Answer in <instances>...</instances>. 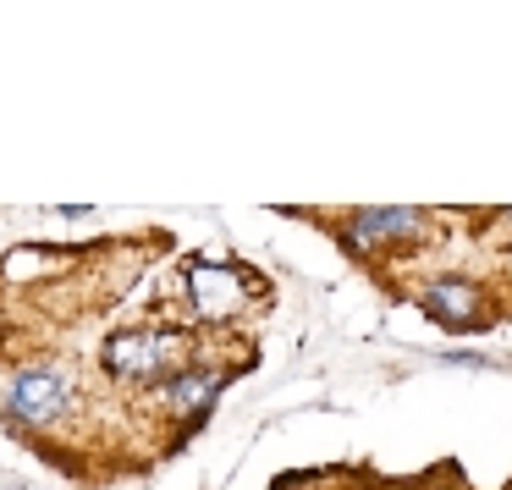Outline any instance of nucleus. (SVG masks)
Segmentation results:
<instances>
[{"mask_svg":"<svg viewBox=\"0 0 512 490\" xmlns=\"http://www.w3.org/2000/svg\"><path fill=\"white\" fill-rule=\"evenodd\" d=\"M182 358H188V336L182 331H122L105 342V369L116 380H133V386L171 380L182 369Z\"/></svg>","mask_w":512,"mask_h":490,"instance_id":"f257e3e1","label":"nucleus"},{"mask_svg":"<svg viewBox=\"0 0 512 490\" xmlns=\"http://www.w3.org/2000/svg\"><path fill=\"white\" fill-rule=\"evenodd\" d=\"M67 408H72V380L50 364L23 369V375H12V386H6V413H17L23 424H56Z\"/></svg>","mask_w":512,"mask_h":490,"instance_id":"f03ea898","label":"nucleus"},{"mask_svg":"<svg viewBox=\"0 0 512 490\" xmlns=\"http://www.w3.org/2000/svg\"><path fill=\"white\" fill-rule=\"evenodd\" d=\"M188 287H193V303H199V314H210V320H221V314H237L243 309V276L237 270H221V265H188Z\"/></svg>","mask_w":512,"mask_h":490,"instance_id":"7ed1b4c3","label":"nucleus"},{"mask_svg":"<svg viewBox=\"0 0 512 490\" xmlns=\"http://www.w3.org/2000/svg\"><path fill=\"white\" fill-rule=\"evenodd\" d=\"M221 386L226 380L215 375V369H177V375L166 380V408L177 413V419H199V413L221 397Z\"/></svg>","mask_w":512,"mask_h":490,"instance_id":"20e7f679","label":"nucleus"},{"mask_svg":"<svg viewBox=\"0 0 512 490\" xmlns=\"http://www.w3.org/2000/svg\"><path fill=\"white\" fill-rule=\"evenodd\" d=\"M424 309L435 314L441 325H452V331H463V325H479V287H468V281H435L430 292H424Z\"/></svg>","mask_w":512,"mask_h":490,"instance_id":"39448f33","label":"nucleus"},{"mask_svg":"<svg viewBox=\"0 0 512 490\" xmlns=\"http://www.w3.org/2000/svg\"><path fill=\"white\" fill-rule=\"evenodd\" d=\"M413 232H419V215L413 210H364L347 226V243L369 248V243H380V237H413Z\"/></svg>","mask_w":512,"mask_h":490,"instance_id":"423d86ee","label":"nucleus"}]
</instances>
